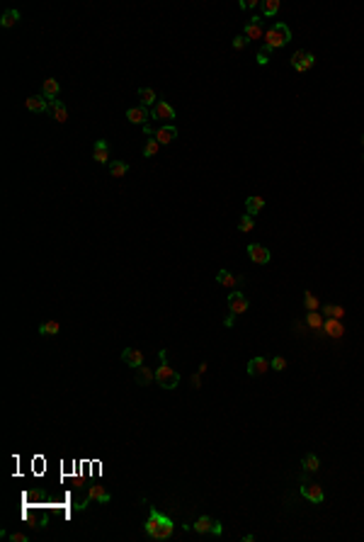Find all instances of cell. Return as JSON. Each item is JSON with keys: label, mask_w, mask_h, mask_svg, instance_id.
Listing matches in <instances>:
<instances>
[{"label": "cell", "mask_w": 364, "mask_h": 542, "mask_svg": "<svg viewBox=\"0 0 364 542\" xmlns=\"http://www.w3.org/2000/svg\"><path fill=\"white\" fill-rule=\"evenodd\" d=\"M143 131H146V134H148V136H151V139H153V136H156V131H153V126H151V124H143Z\"/></svg>", "instance_id": "obj_40"}, {"label": "cell", "mask_w": 364, "mask_h": 542, "mask_svg": "<svg viewBox=\"0 0 364 542\" xmlns=\"http://www.w3.org/2000/svg\"><path fill=\"white\" fill-rule=\"evenodd\" d=\"M92 158H95L97 163H110V146H107V141H105V139H100V141L95 144Z\"/></svg>", "instance_id": "obj_18"}, {"label": "cell", "mask_w": 364, "mask_h": 542, "mask_svg": "<svg viewBox=\"0 0 364 542\" xmlns=\"http://www.w3.org/2000/svg\"><path fill=\"white\" fill-rule=\"evenodd\" d=\"M270 367H272V365H270L265 358H252V360L248 362V375H250V377H260V375H265Z\"/></svg>", "instance_id": "obj_13"}, {"label": "cell", "mask_w": 364, "mask_h": 542, "mask_svg": "<svg viewBox=\"0 0 364 542\" xmlns=\"http://www.w3.org/2000/svg\"><path fill=\"white\" fill-rule=\"evenodd\" d=\"M139 97H141V105H143V107L158 102V95H156V90H151V88H141V90H139Z\"/></svg>", "instance_id": "obj_25"}, {"label": "cell", "mask_w": 364, "mask_h": 542, "mask_svg": "<svg viewBox=\"0 0 364 542\" xmlns=\"http://www.w3.org/2000/svg\"><path fill=\"white\" fill-rule=\"evenodd\" d=\"M192 530H195V533H199V535H206V533L221 535V533H224L221 523H219V520H214V518H209V515H202V518H197V520L192 523Z\"/></svg>", "instance_id": "obj_4"}, {"label": "cell", "mask_w": 364, "mask_h": 542, "mask_svg": "<svg viewBox=\"0 0 364 542\" xmlns=\"http://www.w3.org/2000/svg\"><path fill=\"white\" fill-rule=\"evenodd\" d=\"M245 44H248V37H245V34H243V37H236V39H233V46H236V49H243Z\"/></svg>", "instance_id": "obj_37"}, {"label": "cell", "mask_w": 364, "mask_h": 542, "mask_svg": "<svg viewBox=\"0 0 364 542\" xmlns=\"http://www.w3.org/2000/svg\"><path fill=\"white\" fill-rule=\"evenodd\" d=\"M277 10H280V0H265V2H262V12H265L267 17H272Z\"/></svg>", "instance_id": "obj_31"}, {"label": "cell", "mask_w": 364, "mask_h": 542, "mask_svg": "<svg viewBox=\"0 0 364 542\" xmlns=\"http://www.w3.org/2000/svg\"><path fill=\"white\" fill-rule=\"evenodd\" d=\"M306 324H308L311 329H323V316H321L318 311H308V316H306Z\"/></svg>", "instance_id": "obj_29"}, {"label": "cell", "mask_w": 364, "mask_h": 542, "mask_svg": "<svg viewBox=\"0 0 364 542\" xmlns=\"http://www.w3.org/2000/svg\"><path fill=\"white\" fill-rule=\"evenodd\" d=\"M323 314H325V319H345V309L342 306H337V304H325V309H323Z\"/></svg>", "instance_id": "obj_26"}, {"label": "cell", "mask_w": 364, "mask_h": 542, "mask_svg": "<svg viewBox=\"0 0 364 542\" xmlns=\"http://www.w3.org/2000/svg\"><path fill=\"white\" fill-rule=\"evenodd\" d=\"M25 105H27L29 112H49V100L46 97H34L32 95V97H27Z\"/></svg>", "instance_id": "obj_19"}, {"label": "cell", "mask_w": 364, "mask_h": 542, "mask_svg": "<svg viewBox=\"0 0 364 542\" xmlns=\"http://www.w3.org/2000/svg\"><path fill=\"white\" fill-rule=\"evenodd\" d=\"M270 56H272V49H270V46L265 44V46H262V49L257 51V63H260V66H265V63L270 61Z\"/></svg>", "instance_id": "obj_34"}, {"label": "cell", "mask_w": 364, "mask_h": 542, "mask_svg": "<svg viewBox=\"0 0 364 542\" xmlns=\"http://www.w3.org/2000/svg\"><path fill=\"white\" fill-rule=\"evenodd\" d=\"M323 329L328 331V335H333V338H340V335L345 333V329H342V324H340L337 319H325Z\"/></svg>", "instance_id": "obj_23"}, {"label": "cell", "mask_w": 364, "mask_h": 542, "mask_svg": "<svg viewBox=\"0 0 364 542\" xmlns=\"http://www.w3.org/2000/svg\"><path fill=\"white\" fill-rule=\"evenodd\" d=\"M20 22V10H5L2 17H0V25L2 27H15Z\"/></svg>", "instance_id": "obj_24"}, {"label": "cell", "mask_w": 364, "mask_h": 542, "mask_svg": "<svg viewBox=\"0 0 364 542\" xmlns=\"http://www.w3.org/2000/svg\"><path fill=\"white\" fill-rule=\"evenodd\" d=\"M316 63V56L311 54V51H296L294 56H291V66L299 71V73H304V71H308L311 66Z\"/></svg>", "instance_id": "obj_5"}, {"label": "cell", "mask_w": 364, "mask_h": 542, "mask_svg": "<svg viewBox=\"0 0 364 542\" xmlns=\"http://www.w3.org/2000/svg\"><path fill=\"white\" fill-rule=\"evenodd\" d=\"M228 306H231V314H245L248 311V297L243 292H231L228 294Z\"/></svg>", "instance_id": "obj_9"}, {"label": "cell", "mask_w": 364, "mask_h": 542, "mask_svg": "<svg viewBox=\"0 0 364 542\" xmlns=\"http://www.w3.org/2000/svg\"><path fill=\"white\" fill-rule=\"evenodd\" d=\"M245 37H248V42H252V39H262V37H265V30H262V20H260V17L248 20V25H245Z\"/></svg>", "instance_id": "obj_10"}, {"label": "cell", "mask_w": 364, "mask_h": 542, "mask_svg": "<svg viewBox=\"0 0 364 542\" xmlns=\"http://www.w3.org/2000/svg\"><path fill=\"white\" fill-rule=\"evenodd\" d=\"M151 120H163V122H172L175 120V110L170 107V102H163L158 100L151 110Z\"/></svg>", "instance_id": "obj_6"}, {"label": "cell", "mask_w": 364, "mask_h": 542, "mask_svg": "<svg viewBox=\"0 0 364 542\" xmlns=\"http://www.w3.org/2000/svg\"><path fill=\"white\" fill-rule=\"evenodd\" d=\"M156 382L161 384L163 389H175L177 384H180V375L168 365V360H165V350H161V367L156 370Z\"/></svg>", "instance_id": "obj_2"}, {"label": "cell", "mask_w": 364, "mask_h": 542, "mask_svg": "<svg viewBox=\"0 0 364 542\" xmlns=\"http://www.w3.org/2000/svg\"><path fill=\"white\" fill-rule=\"evenodd\" d=\"M158 149H161V144H158L156 139H148V141H146V146H143V156H146V158H151V156H156V153H158Z\"/></svg>", "instance_id": "obj_30"}, {"label": "cell", "mask_w": 364, "mask_h": 542, "mask_svg": "<svg viewBox=\"0 0 364 542\" xmlns=\"http://www.w3.org/2000/svg\"><path fill=\"white\" fill-rule=\"evenodd\" d=\"M158 144H170V141H175L177 139V129L172 124H165V126H161L158 131H156V136H153Z\"/></svg>", "instance_id": "obj_16"}, {"label": "cell", "mask_w": 364, "mask_h": 542, "mask_svg": "<svg viewBox=\"0 0 364 542\" xmlns=\"http://www.w3.org/2000/svg\"><path fill=\"white\" fill-rule=\"evenodd\" d=\"M126 170H129V163H126V161H110V173H112V178H124Z\"/></svg>", "instance_id": "obj_27"}, {"label": "cell", "mask_w": 364, "mask_h": 542, "mask_svg": "<svg viewBox=\"0 0 364 542\" xmlns=\"http://www.w3.org/2000/svg\"><path fill=\"white\" fill-rule=\"evenodd\" d=\"M362 146H364V136H362Z\"/></svg>", "instance_id": "obj_41"}, {"label": "cell", "mask_w": 364, "mask_h": 542, "mask_svg": "<svg viewBox=\"0 0 364 542\" xmlns=\"http://www.w3.org/2000/svg\"><path fill=\"white\" fill-rule=\"evenodd\" d=\"M262 207H265V197H260V195H252V197H248V200H245V209H248V214H250V216H252V214H257Z\"/></svg>", "instance_id": "obj_22"}, {"label": "cell", "mask_w": 364, "mask_h": 542, "mask_svg": "<svg viewBox=\"0 0 364 542\" xmlns=\"http://www.w3.org/2000/svg\"><path fill=\"white\" fill-rule=\"evenodd\" d=\"M121 360H124L129 367H134V370H136V367H141V365H143V353H141V350H136V348H126V350L121 353Z\"/></svg>", "instance_id": "obj_11"}, {"label": "cell", "mask_w": 364, "mask_h": 542, "mask_svg": "<svg viewBox=\"0 0 364 542\" xmlns=\"http://www.w3.org/2000/svg\"><path fill=\"white\" fill-rule=\"evenodd\" d=\"M265 39H267V46H270V49H280V46L291 42V30H289L284 22H277V25H272V27L265 32Z\"/></svg>", "instance_id": "obj_3"}, {"label": "cell", "mask_w": 364, "mask_h": 542, "mask_svg": "<svg viewBox=\"0 0 364 542\" xmlns=\"http://www.w3.org/2000/svg\"><path fill=\"white\" fill-rule=\"evenodd\" d=\"M49 115L58 122V124H63L66 120H68V112H66V105L61 102V100H51L49 102Z\"/></svg>", "instance_id": "obj_14"}, {"label": "cell", "mask_w": 364, "mask_h": 542, "mask_svg": "<svg viewBox=\"0 0 364 542\" xmlns=\"http://www.w3.org/2000/svg\"><path fill=\"white\" fill-rule=\"evenodd\" d=\"M301 496H306V499L313 501V503H323V499H325L323 489H321L318 484H304V486H301Z\"/></svg>", "instance_id": "obj_12"}, {"label": "cell", "mask_w": 364, "mask_h": 542, "mask_svg": "<svg viewBox=\"0 0 364 542\" xmlns=\"http://www.w3.org/2000/svg\"><path fill=\"white\" fill-rule=\"evenodd\" d=\"M61 331V326H58V321H44L39 326V333L41 335H56Z\"/></svg>", "instance_id": "obj_28"}, {"label": "cell", "mask_w": 364, "mask_h": 542, "mask_svg": "<svg viewBox=\"0 0 364 542\" xmlns=\"http://www.w3.org/2000/svg\"><path fill=\"white\" fill-rule=\"evenodd\" d=\"M126 120H129L131 124H148L151 112H148V107H143V105H139V107H129V110H126Z\"/></svg>", "instance_id": "obj_8"}, {"label": "cell", "mask_w": 364, "mask_h": 542, "mask_svg": "<svg viewBox=\"0 0 364 542\" xmlns=\"http://www.w3.org/2000/svg\"><path fill=\"white\" fill-rule=\"evenodd\" d=\"M216 280H219V285H224V287H236V285H241V282H243L241 277H236V275H231L228 270H219V275H216Z\"/></svg>", "instance_id": "obj_21"}, {"label": "cell", "mask_w": 364, "mask_h": 542, "mask_svg": "<svg viewBox=\"0 0 364 542\" xmlns=\"http://www.w3.org/2000/svg\"><path fill=\"white\" fill-rule=\"evenodd\" d=\"M134 379H136V384H141V387H146V384H151L153 379H156V375L151 372V367H136V375H134Z\"/></svg>", "instance_id": "obj_20"}, {"label": "cell", "mask_w": 364, "mask_h": 542, "mask_svg": "<svg viewBox=\"0 0 364 542\" xmlns=\"http://www.w3.org/2000/svg\"><path fill=\"white\" fill-rule=\"evenodd\" d=\"M61 92V85H58V81H54V78H46L44 83H41V97H46L49 102L51 100H56V95Z\"/></svg>", "instance_id": "obj_15"}, {"label": "cell", "mask_w": 364, "mask_h": 542, "mask_svg": "<svg viewBox=\"0 0 364 542\" xmlns=\"http://www.w3.org/2000/svg\"><path fill=\"white\" fill-rule=\"evenodd\" d=\"M304 304H306V309H308V311H318V299H316V294H313V292L304 294Z\"/></svg>", "instance_id": "obj_33"}, {"label": "cell", "mask_w": 364, "mask_h": 542, "mask_svg": "<svg viewBox=\"0 0 364 542\" xmlns=\"http://www.w3.org/2000/svg\"><path fill=\"white\" fill-rule=\"evenodd\" d=\"M270 365H272V370H277V372H282L284 367H286V360H284V358H275V360H272Z\"/></svg>", "instance_id": "obj_36"}, {"label": "cell", "mask_w": 364, "mask_h": 542, "mask_svg": "<svg viewBox=\"0 0 364 542\" xmlns=\"http://www.w3.org/2000/svg\"><path fill=\"white\" fill-rule=\"evenodd\" d=\"M301 464H304L306 472H316V469H318V457H316V455H306V457L301 459Z\"/></svg>", "instance_id": "obj_32"}, {"label": "cell", "mask_w": 364, "mask_h": 542, "mask_svg": "<svg viewBox=\"0 0 364 542\" xmlns=\"http://www.w3.org/2000/svg\"><path fill=\"white\" fill-rule=\"evenodd\" d=\"M10 540H12V542H27L29 538H27V535H22V533H12V535H10Z\"/></svg>", "instance_id": "obj_38"}, {"label": "cell", "mask_w": 364, "mask_h": 542, "mask_svg": "<svg viewBox=\"0 0 364 542\" xmlns=\"http://www.w3.org/2000/svg\"><path fill=\"white\" fill-rule=\"evenodd\" d=\"M87 501H100V503H110V501H112V496H110V494L105 491V486H97V484H95V486H90V491H87ZM87 501L83 503V508L87 506Z\"/></svg>", "instance_id": "obj_17"}, {"label": "cell", "mask_w": 364, "mask_h": 542, "mask_svg": "<svg viewBox=\"0 0 364 542\" xmlns=\"http://www.w3.org/2000/svg\"><path fill=\"white\" fill-rule=\"evenodd\" d=\"M172 530H175V525H172L170 518H165L158 511H151V515H148V520H146V535H148V538H153V540H168V538H172Z\"/></svg>", "instance_id": "obj_1"}, {"label": "cell", "mask_w": 364, "mask_h": 542, "mask_svg": "<svg viewBox=\"0 0 364 542\" xmlns=\"http://www.w3.org/2000/svg\"><path fill=\"white\" fill-rule=\"evenodd\" d=\"M224 324H226V326L231 329V326L236 324V314H231V316H226V319H224Z\"/></svg>", "instance_id": "obj_39"}, {"label": "cell", "mask_w": 364, "mask_h": 542, "mask_svg": "<svg viewBox=\"0 0 364 542\" xmlns=\"http://www.w3.org/2000/svg\"><path fill=\"white\" fill-rule=\"evenodd\" d=\"M252 226H255V219H252L250 214H245L241 221H238V229H241V231H245V234H248V231H252Z\"/></svg>", "instance_id": "obj_35"}, {"label": "cell", "mask_w": 364, "mask_h": 542, "mask_svg": "<svg viewBox=\"0 0 364 542\" xmlns=\"http://www.w3.org/2000/svg\"><path fill=\"white\" fill-rule=\"evenodd\" d=\"M248 255H250V260L257 263V265H267L270 258H272V253L265 248V246H260V243H250V246H248Z\"/></svg>", "instance_id": "obj_7"}]
</instances>
